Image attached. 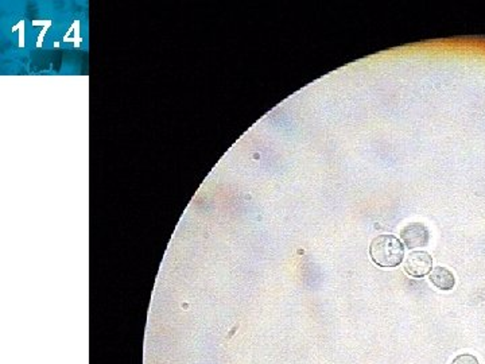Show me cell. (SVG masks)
<instances>
[{
  "instance_id": "obj_1",
  "label": "cell",
  "mask_w": 485,
  "mask_h": 364,
  "mask_svg": "<svg viewBox=\"0 0 485 364\" xmlns=\"http://www.w3.org/2000/svg\"><path fill=\"white\" fill-rule=\"evenodd\" d=\"M369 255L380 268H396L403 260V244L394 235H379L371 242Z\"/></svg>"
},
{
  "instance_id": "obj_2",
  "label": "cell",
  "mask_w": 485,
  "mask_h": 364,
  "mask_svg": "<svg viewBox=\"0 0 485 364\" xmlns=\"http://www.w3.org/2000/svg\"><path fill=\"white\" fill-rule=\"evenodd\" d=\"M401 239L410 250L425 247L430 241V231L422 223H410L401 229Z\"/></svg>"
},
{
  "instance_id": "obj_3",
  "label": "cell",
  "mask_w": 485,
  "mask_h": 364,
  "mask_svg": "<svg viewBox=\"0 0 485 364\" xmlns=\"http://www.w3.org/2000/svg\"><path fill=\"white\" fill-rule=\"evenodd\" d=\"M433 268V258L425 251L410 253L404 260V270L408 275L422 278L429 274Z\"/></svg>"
},
{
  "instance_id": "obj_4",
  "label": "cell",
  "mask_w": 485,
  "mask_h": 364,
  "mask_svg": "<svg viewBox=\"0 0 485 364\" xmlns=\"http://www.w3.org/2000/svg\"><path fill=\"white\" fill-rule=\"evenodd\" d=\"M430 281L435 287L445 290V292L452 290L456 285L455 274L450 270L442 268V266H438V268H434L431 270Z\"/></svg>"
},
{
  "instance_id": "obj_5",
  "label": "cell",
  "mask_w": 485,
  "mask_h": 364,
  "mask_svg": "<svg viewBox=\"0 0 485 364\" xmlns=\"http://www.w3.org/2000/svg\"><path fill=\"white\" fill-rule=\"evenodd\" d=\"M452 364H479V360L471 353H462V355H458Z\"/></svg>"
}]
</instances>
